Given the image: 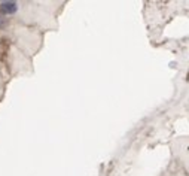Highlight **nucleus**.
Listing matches in <instances>:
<instances>
[{"mask_svg": "<svg viewBox=\"0 0 189 176\" xmlns=\"http://www.w3.org/2000/svg\"><path fill=\"white\" fill-rule=\"evenodd\" d=\"M17 3L15 2H3L0 5V12L5 14V15H10V14H15L17 12Z\"/></svg>", "mask_w": 189, "mask_h": 176, "instance_id": "1", "label": "nucleus"}, {"mask_svg": "<svg viewBox=\"0 0 189 176\" xmlns=\"http://www.w3.org/2000/svg\"><path fill=\"white\" fill-rule=\"evenodd\" d=\"M3 25H5V18L0 17V27H3Z\"/></svg>", "mask_w": 189, "mask_h": 176, "instance_id": "2", "label": "nucleus"}]
</instances>
